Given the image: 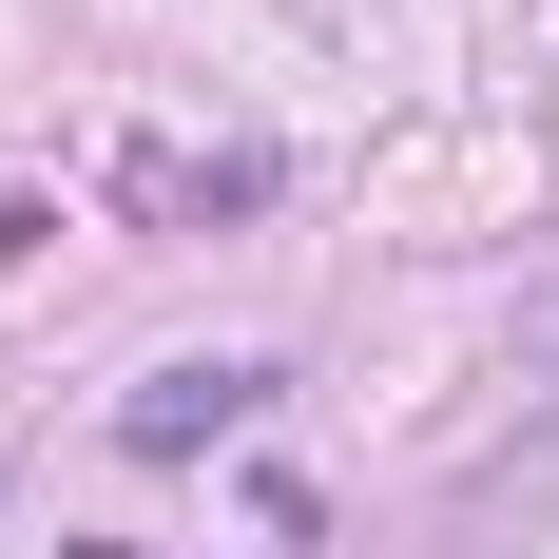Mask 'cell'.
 Here are the masks:
<instances>
[{
    "label": "cell",
    "instance_id": "cell-1",
    "mask_svg": "<svg viewBox=\"0 0 559 559\" xmlns=\"http://www.w3.org/2000/svg\"><path fill=\"white\" fill-rule=\"evenodd\" d=\"M251 193H271V155H231V135H213V155H193V135L135 155V213H155V231H213V213H251Z\"/></svg>",
    "mask_w": 559,
    "mask_h": 559
},
{
    "label": "cell",
    "instance_id": "cell-2",
    "mask_svg": "<svg viewBox=\"0 0 559 559\" xmlns=\"http://www.w3.org/2000/svg\"><path fill=\"white\" fill-rule=\"evenodd\" d=\"M251 405H271V367H155L135 386V444H231Z\"/></svg>",
    "mask_w": 559,
    "mask_h": 559
}]
</instances>
